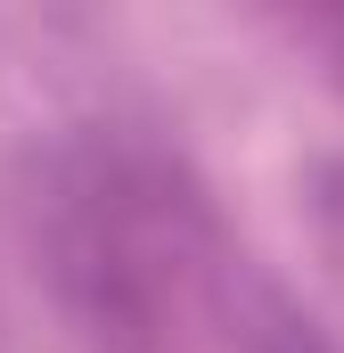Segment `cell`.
<instances>
[{
	"mask_svg": "<svg viewBox=\"0 0 344 353\" xmlns=\"http://www.w3.org/2000/svg\"><path fill=\"white\" fill-rule=\"evenodd\" d=\"M312 41L328 50V66H336V83H344V8H328V17H312Z\"/></svg>",
	"mask_w": 344,
	"mask_h": 353,
	"instance_id": "cell-2",
	"label": "cell"
},
{
	"mask_svg": "<svg viewBox=\"0 0 344 353\" xmlns=\"http://www.w3.org/2000/svg\"><path fill=\"white\" fill-rule=\"evenodd\" d=\"M41 255L83 353H328L262 288L180 157L98 132L50 165Z\"/></svg>",
	"mask_w": 344,
	"mask_h": 353,
	"instance_id": "cell-1",
	"label": "cell"
}]
</instances>
